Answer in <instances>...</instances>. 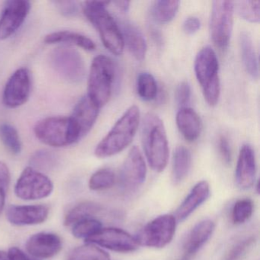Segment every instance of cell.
Wrapping results in <instances>:
<instances>
[{"instance_id": "obj_1", "label": "cell", "mask_w": 260, "mask_h": 260, "mask_svg": "<svg viewBox=\"0 0 260 260\" xmlns=\"http://www.w3.org/2000/svg\"><path fill=\"white\" fill-rule=\"evenodd\" d=\"M141 141L150 167L158 173L164 171L169 159L168 140L162 120L155 114H147L143 119Z\"/></svg>"}, {"instance_id": "obj_2", "label": "cell", "mask_w": 260, "mask_h": 260, "mask_svg": "<svg viewBox=\"0 0 260 260\" xmlns=\"http://www.w3.org/2000/svg\"><path fill=\"white\" fill-rule=\"evenodd\" d=\"M140 119L139 108L136 106H131L99 143L95 149V156L99 158L110 157L128 147L136 135Z\"/></svg>"}, {"instance_id": "obj_3", "label": "cell", "mask_w": 260, "mask_h": 260, "mask_svg": "<svg viewBox=\"0 0 260 260\" xmlns=\"http://www.w3.org/2000/svg\"><path fill=\"white\" fill-rule=\"evenodd\" d=\"M109 4L87 1L83 4V13L98 31L104 46L115 55H121L124 42L118 24L107 10Z\"/></svg>"}, {"instance_id": "obj_4", "label": "cell", "mask_w": 260, "mask_h": 260, "mask_svg": "<svg viewBox=\"0 0 260 260\" xmlns=\"http://www.w3.org/2000/svg\"><path fill=\"white\" fill-rule=\"evenodd\" d=\"M116 76V66L110 57L99 55L93 59L88 79L87 96L100 109L110 100Z\"/></svg>"}, {"instance_id": "obj_5", "label": "cell", "mask_w": 260, "mask_h": 260, "mask_svg": "<svg viewBox=\"0 0 260 260\" xmlns=\"http://www.w3.org/2000/svg\"><path fill=\"white\" fill-rule=\"evenodd\" d=\"M34 133L41 142L53 147H68L81 139L71 117L44 118L36 123Z\"/></svg>"}, {"instance_id": "obj_6", "label": "cell", "mask_w": 260, "mask_h": 260, "mask_svg": "<svg viewBox=\"0 0 260 260\" xmlns=\"http://www.w3.org/2000/svg\"><path fill=\"white\" fill-rule=\"evenodd\" d=\"M194 73L205 101L209 106H216L220 94L219 63L211 47H205L198 53L194 60Z\"/></svg>"}, {"instance_id": "obj_7", "label": "cell", "mask_w": 260, "mask_h": 260, "mask_svg": "<svg viewBox=\"0 0 260 260\" xmlns=\"http://www.w3.org/2000/svg\"><path fill=\"white\" fill-rule=\"evenodd\" d=\"M50 63L57 74L70 83H80L86 77L84 60L74 48L66 46L55 48L50 54Z\"/></svg>"}, {"instance_id": "obj_8", "label": "cell", "mask_w": 260, "mask_h": 260, "mask_svg": "<svg viewBox=\"0 0 260 260\" xmlns=\"http://www.w3.org/2000/svg\"><path fill=\"white\" fill-rule=\"evenodd\" d=\"M234 11L232 1L222 0L212 3L210 32L214 45L221 51H225L229 45L232 34Z\"/></svg>"}, {"instance_id": "obj_9", "label": "cell", "mask_w": 260, "mask_h": 260, "mask_svg": "<svg viewBox=\"0 0 260 260\" xmlns=\"http://www.w3.org/2000/svg\"><path fill=\"white\" fill-rule=\"evenodd\" d=\"M176 219L172 214H164L153 219L137 234L135 239L139 246L164 248L174 237Z\"/></svg>"}, {"instance_id": "obj_10", "label": "cell", "mask_w": 260, "mask_h": 260, "mask_svg": "<svg viewBox=\"0 0 260 260\" xmlns=\"http://www.w3.org/2000/svg\"><path fill=\"white\" fill-rule=\"evenodd\" d=\"M54 190L51 179L42 172L27 167L16 182L15 193L25 201L39 200L48 197Z\"/></svg>"}, {"instance_id": "obj_11", "label": "cell", "mask_w": 260, "mask_h": 260, "mask_svg": "<svg viewBox=\"0 0 260 260\" xmlns=\"http://www.w3.org/2000/svg\"><path fill=\"white\" fill-rule=\"evenodd\" d=\"M31 89V74L27 68H19L10 77L3 95V103L9 109L23 106L29 99Z\"/></svg>"}, {"instance_id": "obj_12", "label": "cell", "mask_w": 260, "mask_h": 260, "mask_svg": "<svg viewBox=\"0 0 260 260\" xmlns=\"http://www.w3.org/2000/svg\"><path fill=\"white\" fill-rule=\"evenodd\" d=\"M86 241L118 252H134L140 246L135 237L115 228H102Z\"/></svg>"}, {"instance_id": "obj_13", "label": "cell", "mask_w": 260, "mask_h": 260, "mask_svg": "<svg viewBox=\"0 0 260 260\" xmlns=\"http://www.w3.org/2000/svg\"><path fill=\"white\" fill-rule=\"evenodd\" d=\"M147 176V167L139 148L131 149L121 167L119 181L121 188L127 191L136 189L141 186Z\"/></svg>"}, {"instance_id": "obj_14", "label": "cell", "mask_w": 260, "mask_h": 260, "mask_svg": "<svg viewBox=\"0 0 260 260\" xmlns=\"http://www.w3.org/2000/svg\"><path fill=\"white\" fill-rule=\"evenodd\" d=\"M31 10V4L25 0L7 3L0 16V41L7 40L22 26Z\"/></svg>"}, {"instance_id": "obj_15", "label": "cell", "mask_w": 260, "mask_h": 260, "mask_svg": "<svg viewBox=\"0 0 260 260\" xmlns=\"http://www.w3.org/2000/svg\"><path fill=\"white\" fill-rule=\"evenodd\" d=\"M49 209L45 205H10L7 210V218L16 226L40 224L47 220Z\"/></svg>"}, {"instance_id": "obj_16", "label": "cell", "mask_w": 260, "mask_h": 260, "mask_svg": "<svg viewBox=\"0 0 260 260\" xmlns=\"http://www.w3.org/2000/svg\"><path fill=\"white\" fill-rule=\"evenodd\" d=\"M256 162L253 149L245 144L240 149L236 167L235 179L237 186L241 189H249L255 183Z\"/></svg>"}, {"instance_id": "obj_17", "label": "cell", "mask_w": 260, "mask_h": 260, "mask_svg": "<svg viewBox=\"0 0 260 260\" xmlns=\"http://www.w3.org/2000/svg\"><path fill=\"white\" fill-rule=\"evenodd\" d=\"M25 247L28 253L36 258H51L61 250V239L55 234L39 233L28 239Z\"/></svg>"}, {"instance_id": "obj_18", "label": "cell", "mask_w": 260, "mask_h": 260, "mask_svg": "<svg viewBox=\"0 0 260 260\" xmlns=\"http://www.w3.org/2000/svg\"><path fill=\"white\" fill-rule=\"evenodd\" d=\"M100 113V108L92 103L87 95L80 99L71 116L80 133V138L87 135L93 127Z\"/></svg>"}, {"instance_id": "obj_19", "label": "cell", "mask_w": 260, "mask_h": 260, "mask_svg": "<svg viewBox=\"0 0 260 260\" xmlns=\"http://www.w3.org/2000/svg\"><path fill=\"white\" fill-rule=\"evenodd\" d=\"M120 30L123 38L124 45L135 58L143 60L147 54V45L145 38L136 25L127 20L121 19L119 21Z\"/></svg>"}, {"instance_id": "obj_20", "label": "cell", "mask_w": 260, "mask_h": 260, "mask_svg": "<svg viewBox=\"0 0 260 260\" xmlns=\"http://www.w3.org/2000/svg\"><path fill=\"white\" fill-rule=\"evenodd\" d=\"M215 229V223L211 220L198 223L191 229L184 244L183 256L191 259L198 251L209 240Z\"/></svg>"}, {"instance_id": "obj_21", "label": "cell", "mask_w": 260, "mask_h": 260, "mask_svg": "<svg viewBox=\"0 0 260 260\" xmlns=\"http://www.w3.org/2000/svg\"><path fill=\"white\" fill-rule=\"evenodd\" d=\"M209 194L210 185L208 182L207 181H201L198 182L178 208L175 216L176 220L182 221L188 216L191 215L202 204L208 199Z\"/></svg>"}, {"instance_id": "obj_22", "label": "cell", "mask_w": 260, "mask_h": 260, "mask_svg": "<svg viewBox=\"0 0 260 260\" xmlns=\"http://www.w3.org/2000/svg\"><path fill=\"white\" fill-rule=\"evenodd\" d=\"M176 124L183 138L189 142L200 136L202 124L200 117L191 108H181L176 115Z\"/></svg>"}, {"instance_id": "obj_23", "label": "cell", "mask_w": 260, "mask_h": 260, "mask_svg": "<svg viewBox=\"0 0 260 260\" xmlns=\"http://www.w3.org/2000/svg\"><path fill=\"white\" fill-rule=\"evenodd\" d=\"M242 61L247 74L254 80L258 77V63L252 36L247 31H242L239 38Z\"/></svg>"}, {"instance_id": "obj_24", "label": "cell", "mask_w": 260, "mask_h": 260, "mask_svg": "<svg viewBox=\"0 0 260 260\" xmlns=\"http://www.w3.org/2000/svg\"><path fill=\"white\" fill-rule=\"evenodd\" d=\"M45 42L48 45L66 44L75 45L88 51L95 49V43L87 36L71 31H59L48 34L45 36Z\"/></svg>"}, {"instance_id": "obj_25", "label": "cell", "mask_w": 260, "mask_h": 260, "mask_svg": "<svg viewBox=\"0 0 260 260\" xmlns=\"http://www.w3.org/2000/svg\"><path fill=\"white\" fill-rule=\"evenodd\" d=\"M191 153L186 147L179 146L174 151L173 159L172 179L175 185L182 182L185 179L191 167Z\"/></svg>"}, {"instance_id": "obj_26", "label": "cell", "mask_w": 260, "mask_h": 260, "mask_svg": "<svg viewBox=\"0 0 260 260\" xmlns=\"http://www.w3.org/2000/svg\"><path fill=\"white\" fill-rule=\"evenodd\" d=\"M103 209L100 204L92 202H86L79 204L73 208L65 217L64 224L66 226L74 225L86 219L92 218Z\"/></svg>"}, {"instance_id": "obj_27", "label": "cell", "mask_w": 260, "mask_h": 260, "mask_svg": "<svg viewBox=\"0 0 260 260\" xmlns=\"http://www.w3.org/2000/svg\"><path fill=\"white\" fill-rule=\"evenodd\" d=\"M179 1L159 0L155 1L152 7L151 13L153 19L158 23L166 24L171 22L177 14Z\"/></svg>"}, {"instance_id": "obj_28", "label": "cell", "mask_w": 260, "mask_h": 260, "mask_svg": "<svg viewBox=\"0 0 260 260\" xmlns=\"http://www.w3.org/2000/svg\"><path fill=\"white\" fill-rule=\"evenodd\" d=\"M68 260H111V257L96 245L87 243L74 249Z\"/></svg>"}, {"instance_id": "obj_29", "label": "cell", "mask_w": 260, "mask_h": 260, "mask_svg": "<svg viewBox=\"0 0 260 260\" xmlns=\"http://www.w3.org/2000/svg\"><path fill=\"white\" fill-rule=\"evenodd\" d=\"M137 92L144 101L156 100L158 92L157 83L152 74L141 73L137 79Z\"/></svg>"}, {"instance_id": "obj_30", "label": "cell", "mask_w": 260, "mask_h": 260, "mask_svg": "<svg viewBox=\"0 0 260 260\" xmlns=\"http://www.w3.org/2000/svg\"><path fill=\"white\" fill-rule=\"evenodd\" d=\"M0 140L6 148L14 155L22 151V144L17 130L8 123L0 124Z\"/></svg>"}, {"instance_id": "obj_31", "label": "cell", "mask_w": 260, "mask_h": 260, "mask_svg": "<svg viewBox=\"0 0 260 260\" xmlns=\"http://www.w3.org/2000/svg\"><path fill=\"white\" fill-rule=\"evenodd\" d=\"M58 162L57 156L52 152L41 150L33 153L30 158V167L38 171H50L55 168Z\"/></svg>"}, {"instance_id": "obj_32", "label": "cell", "mask_w": 260, "mask_h": 260, "mask_svg": "<svg viewBox=\"0 0 260 260\" xmlns=\"http://www.w3.org/2000/svg\"><path fill=\"white\" fill-rule=\"evenodd\" d=\"M239 16L252 23H258L260 20V2L259 1H249L242 0L234 3Z\"/></svg>"}, {"instance_id": "obj_33", "label": "cell", "mask_w": 260, "mask_h": 260, "mask_svg": "<svg viewBox=\"0 0 260 260\" xmlns=\"http://www.w3.org/2000/svg\"><path fill=\"white\" fill-rule=\"evenodd\" d=\"M115 174L109 169H101L91 176L89 187L93 191L108 189L112 188L115 183Z\"/></svg>"}, {"instance_id": "obj_34", "label": "cell", "mask_w": 260, "mask_h": 260, "mask_svg": "<svg viewBox=\"0 0 260 260\" xmlns=\"http://www.w3.org/2000/svg\"><path fill=\"white\" fill-rule=\"evenodd\" d=\"M103 228L100 220L94 218L86 219L74 224L72 234L76 238H84L85 240L92 237Z\"/></svg>"}, {"instance_id": "obj_35", "label": "cell", "mask_w": 260, "mask_h": 260, "mask_svg": "<svg viewBox=\"0 0 260 260\" xmlns=\"http://www.w3.org/2000/svg\"><path fill=\"white\" fill-rule=\"evenodd\" d=\"M253 202L249 199H243L234 204L232 209V220L235 224H241L250 218L253 213Z\"/></svg>"}, {"instance_id": "obj_36", "label": "cell", "mask_w": 260, "mask_h": 260, "mask_svg": "<svg viewBox=\"0 0 260 260\" xmlns=\"http://www.w3.org/2000/svg\"><path fill=\"white\" fill-rule=\"evenodd\" d=\"M255 242L254 237H246L240 241L237 242L226 253L224 260H240L249 249L252 247Z\"/></svg>"}, {"instance_id": "obj_37", "label": "cell", "mask_w": 260, "mask_h": 260, "mask_svg": "<svg viewBox=\"0 0 260 260\" xmlns=\"http://www.w3.org/2000/svg\"><path fill=\"white\" fill-rule=\"evenodd\" d=\"M10 182V170L4 162H0V214L5 207L6 197Z\"/></svg>"}, {"instance_id": "obj_38", "label": "cell", "mask_w": 260, "mask_h": 260, "mask_svg": "<svg viewBox=\"0 0 260 260\" xmlns=\"http://www.w3.org/2000/svg\"><path fill=\"white\" fill-rule=\"evenodd\" d=\"M176 100L178 106L181 108L187 107L191 100V86L188 82H182L176 88Z\"/></svg>"}, {"instance_id": "obj_39", "label": "cell", "mask_w": 260, "mask_h": 260, "mask_svg": "<svg viewBox=\"0 0 260 260\" xmlns=\"http://www.w3.org/2000/svg\"><path fill=\"white\" fill-rule=\"evenodd\" d=\"M217 148H218L219 154H220L223 164L226 165L231 164V159H232L231 146H230L228 138L223 135L219 137L218 141H217Z\"/></svg>"}, {"instance_id": "obj_40", "label": "cell", "mask_w": 260, "mask_h": 260, "mask_svg": "<svg viewBox=\"0 0 260 260\" xmlns=\"http://www.w3.org/2000/svg\"><path fill=\"white\" fill-rule=\"evenodd\" d=\"M58 8L59 11L63 16L71 17L74 16L78 13V6L77 3L72 1H57L54 3Z\"/></svg>"}, {"instance_id": "obj_41", "label": "cell", "mask_w": 260, "mask_h": 260, "mask_svg": "<svg viewBox=\"0 0 260 260\" xmlns=\"http://www.w3.org/2000/svg\"><path fill=\"white\" fill-rule=\"evenodd\" d=\"M201 28V22L199 18L191 16L187 18L183 23V30L186 34L194 35Z\"/></svg>"}, {"instance_id": "obj_42", "label": "cell", "mask_w": 260, "mask_h": 260, "mask_svg": "<svg viewBox=\"0 0 260 260\" xmlns=\"http://www.w3.org/2000/svg\"><path fill=\"white\" fill-rule=\"evenodd\" d=\"M7 253L10 260H38L28 256L23 251L17 247L10 248Z\"/></svg>"}, {"instance_id": "obj_43", "label": "cell", "mask_w": 260, "mask_h": 260, "mask_svg": "<svg viewBox=\"0 0 260 260\" xmlns=\"http://www.w3.org/2000/svg\"><path fill=\"white\" fill-rule=\"evenodd\" d=\"M113 4L122 13H127L130 8L129 1H115V2H113Z\"/></svg>"}, {"instance_id": "obj_44", "label": "cell", "mask_w": 260, "mask_h": 260, "mask_svg": "<svg viewBox=\"0 0 260 260\" xmlns=\"http://www.w3.org/2000/svg\"><path fill=\"white\" fill-rule=\"evenodd\" d=\"M0 260H10L9 259L8 253L5 251L0 250Z\"/></svg>"}, {"instance_id": "obj_45", "label": "cell", "mask_w": 260, "mask_h": 260, "mask_svg": "<svg viewBox=\"0 0 260 260\" xmlns=\"http://www.w3.org/2000/svg\"><path fill=\"white\" fill-rule=\"evenodd\" d=\"M180 260H191L189 258H186V257L182 256Z\"/></svg>"}]
</instances>
